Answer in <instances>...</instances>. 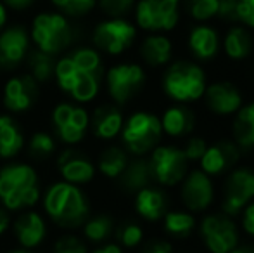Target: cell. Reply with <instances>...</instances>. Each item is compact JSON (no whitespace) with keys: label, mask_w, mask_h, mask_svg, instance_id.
Instances as JSON below:
<instances>
[{"label":"cell","mask_w":254,"mask_h":253,"mask_svg":"<svg viewBox=\"0 0 254 253\" xmlns=\"http://www.w3.org/2000/svg\"><path fill=\"white\" fill-rule=\"evenodd\" d=\"M33 40L38 51L56 54L71 42V28L61 14H40L33 23Z\"/></svg>","instance_id":"cell-11"},{"label":"cell","mask_w":254,"mask_h":253,"mask_svg":"<svg viewBox=\"0 0 254 253\" xmlns=\"http://www.w3.org/2000/svg\"><path fill=\"white\" fill-rule=\"evenodd\" d=\"M37 95V80L31 75L10 78L5 85L3 101L10 111H24L35 101Z\"/></svg>","instance_id":"cell-17"},{"label":"cell","mask_w":254,"mask_h":253,"mask_svg":"<svg viewBox=\"0 0 254 253\" xmlns=\"http://www.w3.org/2000/svg\"><path fill=\"white\" fill-rule=\"evenodd\" d=\"M161 128L163 134L173 139H185L195 130V113L187 104H173L164 109L161 115Z\"/></svg>","instance_id":"cell-16"},{"label":"cell","mask_w":254,"mask_h":253,"mask_svg":"<svg viewBox=\"0 0 254 253\" xmlns=\"http://www.w3.org/2000/svg\"><path fill=\"white\" fill-rule=\"evenodd\" d=\"M23 148V135L10 116H0V156L10 158Z\"/></svg>","instance_id":"cell-29"},{"label":"cell","mask_w":254,"mask_h":253,"mask_svg":"<svg viewBox=\"0 0 254 253\" xmlns=\"http://www.w3.org/2000/svg\"><path fill=\"white\" fill-rule=\"evenodd\" d=\"M142 253H173V245L166 240H156L145 245Z\"/></svg>","instance_id":"cell-46"},{"label":"cell","mask_w":254,"mask_h":253,"mask_svg":"<svg viewBox=\"0 0 254 253\" xmlns=\"http://www.w3.org/2000/svg\"><path fill=\"white\" fill-rule=\"evenodd\" d=\"M38 196L37 173L30 165H10L0 170V198L7 208H26L37 203Z\"/></svg>","instance_id":"cell-2"},{"label":"cell","mask_w":254,"mask_h":253,"mask_svg":"<svg viewBox=\"0 0 254 253\" xmlns=\"http://www.w3.org/2000/svg\"><path fill=\"white\" fill-rule=\"evenodd\" d=\"M121 137L130 153L137 156H144L151 153L156 146H159L163 137L161 120L154 113L137 111L123 123Z\"/></svg>","instance_id":"cell-6"},{"label":"cell","mask_w":254,"mask_h":253,"mask_svg":"<svg viewBox=\"0 0 254 253\" xmlns=\"http://www.w3.org/2000/svg\"><path fill=\"white\" fill-rule=\"evenodd\" d=\"M92 127H94V132L97 137L113 139L123 128V115L114 106H101L95 111Z\"/></svg>","instance_id":"cell-28"},{"label":"cell","mask_w":254,"mask_h":253,"mask_svg":"<svg viewBox=\"0 0 254 253\" xmlns=\"http://www.w3.org/2000/svg\"><path fill=\"white\" fill-rule=\"evenodd\" d=\"M145 84V71L140 64L123 63L107 71V90L116 104H127L142 90Z\"/></svg>","instance_id":"cell-10"},{"label":"cell","mask_w":254,"mask_h":253,"mask_svg":"<svg viewBox=\"0 0 254 253\" xmlns=\"http://www.w3.org/2000/svg\"><path fill=\"white\" fill-rule=\"evenodd\" d=\"M177 2H182V0H177Z\"/></svg>","instance_id":"cell-53"},{"label":"cell","mask_w":254,"mask_h":253,"mask_svg":"<svg viewBox=\"0 0 254 253\" xmlns=\"http://www.w3.org/2000/svg\"><path fill=\"white\" fill-rule=\"evenodd\" d=\"M195 231L207 253H230L241 245V231L235 219L221 212L206 213L197 222Z\"/></svg>","instance_id":"cell-4"},{"label":"cell","mask_w":254,"mask_h":253,"mask_svg":"<svg viewBox=\"0 0 254 253\" xmlns=\"http://www.w3.org/2000/svg\"><path fill=\"white\" fill-rule=\"evenodd\" d=\"M12 253H26V252H19V250H17V252H12Z\"/></svg>","instance_id":"cell-52"},{"label":"cell","mask_w":254,"mask_h":253,"mask_svg":"<svg viewBox=\"0 0 254 253\" xmlns=\"http://www.w3.org/2000/svg\"><path fill=\"white\" fill-rule=\"evenodd\" d=\"M207 87V75L194 61H175L163 75V90L171 101L189 104L202 99Z\"/></svg>","instance_id":"cell-1"},{"label":"cell","mask_w":254,"mask_h":253,"mask_svg":"<svg viewBox=\"0 0 254 253\" xmlns=\"http://www.w3.org/2000/svg\"><path fill=\"white\" fill-rule=\"evenodd\" d=\"M137 24L142 30L171 31L180 19V2L177 0H140L135 10Z\"/></svg>","instance_id":"cell-8"},{"label":"cell","mask_w":254,"mask_h":253,"mask_svg":"<svg viewBox=\"0 0 254 253\" xmlns=\"http://www.w3.org/2000/svg\"><path fill=\"white\" fill-rule=\"evenodd\" d=\"M118 240L123 247L135 248L144 241V229L137 222H127L118 227Z\"/></svg>","instance_id":"cell-38"},{"label":"cell","mask_w":254,"mask_h":253,"mask_svg":"<svg viewBox=\"0 0 254 253\" xmlns=\"http://www.w3.org/2000/svg\"><path fill=\"white\" fill-rule=\"evenodd\" d=\"M54 125L59 128L61 139L64 142H80L88 127V113L83 108L71 104H61L54 109Z\"/></svg>","instance_id":"cell-15"},{"label":"cell","mask_w":254,"mask_h":253,"mask_svg":"<svg viewBox=\"0 0 254 253\" xmlns=\"http://www.w3.org/2000/svg\"><path fill=\"white\" fill-rule=\"evenodd\" d=\"M189 12L195 21H209L218 16V0H190Z\"/></svg>","instance_id":"cell-37"},{"label":"cell","mask_w":254,"mask_h":253,"mask_svg":"<svg viewBox=\"0 0 254 253\" xmlns=\"http://www.w3.org/2000/svg\"><path fill=\"white\" fill-rule=\"evenodd\" d=\"M128 165V156L121 148L111 146V148L104 149V153L99 158V170L102 175L109 177V179H118L123 173L125 167Z\"/></svg>","instance_id":"cell-30"},{"label":"cell","mask_w":254,"mask_h":253,"mask_svg":"<svg viewBox=\"0 0 254 253\" xmlns=\"http://www.w3.org/2000/svg\"><path fill=\"white\" fill-rule=\"evenodd\" d=\"M207 144H209V142H207L204 137H201V135L190 134L184 139L180 149H182V153H184L185 158H187L189 163H197L199 160H201V156L204 155V151H206Z\"/></svg>","instance_id":"cell-36"},{"label":"cell","mask_w":254,"mask_h":253,"mask_svg":"<svg viewBox=\"0 0 254 253\" xmlns=\"http://www.w3.org/2000/svg\"><path fill=\"white\" fill-rule=\"evenodd\" d=\"M14 233L23 247L33 248L45 238V222L38 213H23L14 224Z\"/></svg>","instance_id":"cell-23"},{"label":"cell","mask_w":254,"mask_h":253,"mask_svg":"<svg viewBox=\"0 0 254 253\" xmlns=\"http://www.w3.org/2000/svg\"><path fill=\"white\" fill-rule=\"evenodd\" d=\"M59 169L69 184H85L95 175V169L87 158L73 151L64 153L59 158Z\"/></svg>","instance_id":"cell-22"},{"label":"cell","mask_w":254,"mask_h":253,"mask_svg":"<svg viewBox=\"0 0 254 253\" xmlns=\"http://www.w3.org/2000/svg\"><path fill=\"white\" fill-rule=\"evenodd\" d=\"M140 56L149 66H166L171 61V56H173V44L164 35L154 33L142 42Z\"/></svg>","instance_id":"cell-24"},{"label":"cell","mask_w":254,"mask_h":253,"mask_svg":"<svg viewBox=\"0 0 254 253\" xmlns=\"http://www.w3.org/2000/svg\"><path fill=\"white\" fill-rule=\"evenodd\" d=\"M187 45L190 49L192 56L199 61H211L220 52V35L214 28L207 24H199L192 28L187 38Z\"/></svg>","instance_id":"cell-18"},{"label":"cell","mask_w":254,"mask_h":253,"mask_svg":"<svg viewBox=\"0 0 254 253\" xmlns=\"http://www.w3.org/2000/svg\"><path fill=\"white\" fill-rule=\"evenodd\" d=\"M237 0H218V16L223 19H235Z\"/></svg>","instance_id":"cell-45"},{"label":"cell","mask_w":254,"mask_h":253,"mask_svg":"<svg viewBox=\"0 0 254 253\" xmlns=\"http://www.w3.org/2000/svg\"><path fill=\"white\" fill-rule=\"evenodd\" d=\"M5 19H7V14H5V7L0 3V28L3 26V23H5Z\"/></svg>","instance_id":"cell-51"},{"label":"cell","mask_w":254,"mask_h":253,"mask_svg":"<svg viewBox=\"0 0 254 253\" xmlns=\"http://www.w3.org/2000/svg\"><path fill=\"white\" fill-rule=\"evenodd\" d=\"M69 92L80 102H88L92 99H95V95L99 92V75L80 73Z\"/></svg>","instance_id":"cell-32"},{"label":"cell","mask_w":254,"mask_h":253,"mask_svg":"<svg viewBox=\"0 0 254 253\" xmlns=\"http://www.w3.org/2000/svg\"><path fill=\"white\" fill-rule=\"evenodd\" d=\"M163 226L164 231L170 234L171 238L177 240H185V238L192 236L197 229V219L194 213L189 210H168L163 215Z\"/></svg>","instance_id":"cell-25"},{"label":"cell","mask_w":254,"mask_h":253,"mask_svg":"<svg viewBox=\"0 0 254 253\" xmlns=\"http://www.w3.org/2000/svg\"><path fill=\"white\" fill-rule=\"evenodd\" d=\"M28 66L31 70V77L37 82H45L56 73V63L52 59V54L42 51H35L28 58Z\"/></svg>","instance_id":"cell-31"},{"label":"cell","mask_w":254,"mask_h":253,"mask_svg":"<svg viewBox=\"0 0 254 253\" xmlns=\"http://www.w3.org/2000/svg\"><path fill=\"white\" fill-rule=\"evenodd\" d=\"M94 253H123V252H121V248L118 245H104V247L95 250Z\"/></svg>","instance_id":"cell-48"},{"label":"cell","mask_w":254,"mask_h":253,"mask_svg":"<svg viewBox=\"0 0 254 253\" xmlns=\"http://www.w3.org/2000/svg\"><path fill=\"white\" fill-rule=\"evenodd\" d=\"M235 19L244 23L246 26L254 28V0H237Z\"/></svg>","instance_id":"cell-43"},{"label":"cell","mask_w":254,"mask_h":253,"mask_svg":"<svg viewBox=\"0 0 254 253\" xmlns=\"http://www.w3.org/2000/svg\"><path fill=\"white\" fill-rule=\"evenodd\" d=\"M214 180L201 169H192L180 182L182 206L192 213H202L214 203Z\"/></svg>","instance_id":"cell-9"},{"label":"cell","mask_w":254,"mask_h":253,"mask_svg":"<svg viewBox=\"0 0 254 253\" xmlns=\"http://www.w3.org/2000/svg\"><path fill=\"white\" fill-rule=\"evenodd\" d=\"M251 199H254V169L235 165L223 175L220 212L237 219Z\"/></svg>","instance_id":"cell-5"},{"label":"cell","mask_w":254,"mask_h":253,"mask_svg":"<svg viewBox=\"0 0 254 253\" xmlns=\"http://www.w3.org/2000/svg\"><path fill=\"white\" fill-rule=\"evenodd\" d=\"M80 73H81V71L74 66V63H73V59H71V58H64V59H61V61L56 64L57 82H59V85L66 92L71 90V87H73V84L76 82V78H78V75H80Z\"/></svg>","instance_id":"cell-35"},{"label":"cell","mask_w":254,"mask_h":253,"mask_svg":"<svg viewBox=\"0 0 254 253\" xmlns=\"http://www.w3.org/2000/svg\"><path fill=\"white\" fill-rule=\"evenodd\" d=\"M223 52L232 61H242L246 59L253 51V40L251 35L246 28L242 26H232L225 33L223 42H221Z\"/></svg>","instance_id":"cell-26"},{"label":"cell","mask_w":254,"mask_h":253,"mask_svg":"<svg viewBox=\"0 0 254 253\" xmlns=\"http://www.w3.org/2000/svg\"><path fill=\"white\" fill-rule=\"evenodd\" d=\"M54 253H87V247L83 241L74 236H66L56 243Z\"/></svg>","instance_id":"cell-42"},{"label":"cell","mask_w":254,"mask_h":253,"mask_svg":"<svg viewBox=\"0 0 254 253\" xmlns=\"http://www.w3.org/2000/svg\"><path fill=\"white\" fill-rule=\"evenodd\" d=\"M239 219H241L242 233L248 238H253L254 240V199H251V201L244 206V210L241 212Z\"/></svg>","instance_id":"cell-44"},{"label":"cell","mask_w":254,"mask_h":253,"mask_svg":"<svg viewBox=\"0 0 254 253\" xmlns=\"http://www.w3.org/2000/svg\"><path fill=\"white\" fill-rule=\"evenodd\" d=\"M230 253H254V247L253 245H239Z\"/></svg>","instance_id":"cell-50"},{"label":"cell","mask_w":254,"mask_h":253,"mask_svg":"<svg viewBox=\"0 0 254 253\" xmlns=\"http://www.w3.org/2000/svg\"><path fill=\"white\" fill-rule=\"evenodd\" d=\"M241 155L242 149L239 148L234 139H220V141L207 144L197 165L211 179H218V177H223L235 165H239Z\"/></svg>","instance_id":"cell-12"},{"label":"cell","mask_w":254,"mask_h":253,"mask_svg":"<svg viewBox=\"0 0 254 253\" xmlns=\"http://www.w3.org/2000/svg\"><path fill=\"white\" fill-rule=\"evenodd\" d=\"M135 5V0H101V9L109 17H123Z\"/></svg>","instance_id":"cell-41"},{"label":"cell","mask_w":254,"mask_h":253,"mask_svg":"<svg viewBox=\"0 0 254 253\" xmlns=\"http://www.w3.org/2000/svg\"><path fill=\"white\" fill-rule=\"evenodd\" d=\"M137 37V30L123 17H111L99 24L94 31V42L101 51L118 56L125 52Z\"/></svg>","instance_id":"cell-13"},{"label":"cell","mask_w":254,"mask_h":253,"mask_svg":"<svg viewBox=\"0 0 254 253\" xmlns=\"http://www.w3.org/2000/svg\"><path fill=\"white\" fill-rule=\"evenodd\" d=\"M135 210L144 220L156 222L168 212V199L161 189L147 186L135 192Z\"/></svg>","instance_id":"cell-20"},{"label":"cell","mask_w":254,"mask_h":253,"mask_svg":"<svg viewBox=\"0 0 254 253\" xmlns=\"http://www.w3.org/2000/svg\"><path fill=\"white\" fill-rule=\"evenodd\" d=\"M45 210L61 226H76L87 217L88 205L85 196L69 182L54 184L45 196Z\"/></svg>","instance_id":"cell-3"},{"label":"cell","mask_w":254,"mask_h":253,"mask_svg":"<svg viewBox=\"0 0 254 253\" xmlns=\"http://www.w3.org/2000/svg\"><path fill=\"white\" fill-rule=\"evenodd\" d=\"M54 5H57L61 10L71 16H81L87 14L88 10L94 9L95 0H52Z\"/></svg>","instance_id":"cell-40"},{"label":"cell","mask_w":254,"mask_h":253,"mask_svg":"<svg viewBox=\"0 0 254 253\" xmlns=\"http://www.w3.org/2000/svg\"><path fill=\"white\" fill-rule=\"evenodd\" d=\"M113 220L107 215H99L85 224V236L92 243H102L113 233Z\"/></svg>","instance_id":"cell-33"},{"label":"cell","mask_w":254,"mask_h":253,"mask_svg":"<svg viewBox=\"0 0 254 253\" xmlns=\"http://www.w3.org/2000/svg\"><path fill=\"white\" fill-rule=\"evenodd\" d=\"M30 153L35 160H44L54 153V141L49 134L38 132L31 137L30 142Z\"/></svg>","instance_id":"cell-39"},{"label":"cell","mask_w":254,"mask_h":253,"mask_svg":"<svg viewBox=\"0 0 254 253\" xmlns=\"http://www.w3.org/2000/svg\"><path fill=\"white\" fill-rule=\"evenodd\" d=\"M7 5H10L12 9H26L33 3V0H3Z\"/></svg>","instance_id":"cell-47"},{"label":"cell","mask_w":254,"mask_h":253,"mask_svg":"<svg viewBox=\"0 0 254 253\" xmlns=\"http://www.w3.org/2000/svg\"><path fill=\"white\" fill-rule=\"evenodd\" d=\"M28 52V35L23 28H9L0 35V64L16 66Z\"/></svg>","instance_id":"cell-19"},{"label":"cell","mask_w":254,"mask_h":253,"mask_svg":"<svg viewBox=\"0 0 254 253\" xmlns=\"http://www.w3.org/2000/svg\"><path fill=\"white\" fill-rule=\"evenodd\" d=\"M202 97L206 101V108L216 116H234L244 104L242 92L237 85L228 80L207 84Z\"/></svg>","instance_id":"cell-14"},{"label":"cell","mask_w":254,"mask_h":253,"mask_svg":"<svg viewBox=\"0 0 254 253\" xmlns=\"http://www.w3.org/2000/svg\"><path fill=\"white\" fill-rule=\"evenodd\" d=\"M149 167L152 180L163 187H177L187 175L190 163L178 146H156L151 151Z\"/></svg>","instance_id":"cell-7"},{"label":"cell","mask_w":254,"mask_h":253,"mask_svg":"<svg viewBox=\"0 0 254 253\" xmlns=\"http://www.w3.org/2000/svg\"><path fill=\"white\" fill-rule=\"evenodd\" d=\"M7 227H9V215L0 208V234L5 233Z\"/></svg>","instance_id":"cell-49"},{"label":"cell","mask_w":254,"mask_h":253,"mask_svg":"<svg viewBox=\"0 0 254 253\" xmlns=\"http://www.w3.org/2000/svg\"><path fill=\"white\" fill-rule=\"evenodd\" d=\"M74 66L81 71V73H88V75H99L101 73V56L97 51L94 49H78L73 56Z\"/></svg>","instance_id":"cell-34"},{"label":"cell","mask_w":254,"mask_h":253,"mask_svg":"<svg viewBox=\"0 0 254 253\" xmlns=\"http://www.w3.org/2000/svg\"><path fill=\"white\" fill-rule=\"evenodd\" d=\"M232 139L242 151L254 149V101L242 104L234 115L232 122Z\"/></svg>","instance_id":"cell-21"},{"label":"cell","mask_w":254,"mask_h":253,"mask_svg":"<svg viewBox=\"0 0 254 253\" xmlns=\"http://www.w3.org/2000/svg\"><path fill=\"white\" fill-rule=\"evenodd\" d=\"M118 179L121 180V186L130 192H137L144 189V187L151 186V182H154V180L151 167H149V160L137 158L133 162H128L123 173Z\"/></svg>","instance_id":"cell-27"}]
</instances>
